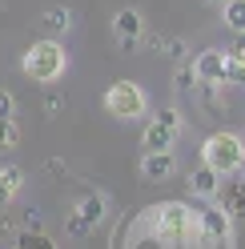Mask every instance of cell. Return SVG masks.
<instances>
[{
  "instance_id": "obj_1",
  "label": "cell",
  "mask_w": 245,
  "mask_h": 249,
  "mask_svg": "<svg viewBox=\"0 0 245 249\" xmlns=\"http://www.w3.org/2000/svg\"><path fill=\"white\" fill-rule=\"evenodd\" d=\"M20 69L33 76V81L52 85V81H60V72L69 69V56H65V49H60V40H56V36H49V40H36L33 49L24 53Z\"/></svg>"
},
{
  "instance_id": "obj_2",
  "label": "cell",
  "mask_w": 245,
  "mask_h": 249,
  "mask_svg": "<svg viewBox=\"0 0 245 249\" xmlns=\"http://www.w3.org/2000/svg\"><path fill=\"white\" fill-rule=\"evenodd\" d=\"M201 165H209L213 173H237V169L245 165V141L237 133H213L209 141L201 145Z\"/></svg>"
},
{
  "instance_id": "obj_3",
  "label": "cell",
  "mask_w": 245,
  "mask_h": 249,
  "mask_svg": "<svg viewBox=\"0 0 245 249\" xmlns=\"http://www.w3.org/2000/svg\"><path fill=\"white\" fill-rule=\"evenodd\" d=\"M105 108L117 117V121H137L149 113V97L137 81H113L105 89Z\"/></svg>"
},
{
  "instance_id": "obj_4",
  "label": "cell",
  "mask_w": 245,
  "mask_h": 249,
  "mask_svg": "<svg viewBox=\"0 0 245 249\" xmlns=\"http://www.w3.org/2000/svg\"><path fill=\"white\" fill-rule=\"evenodd\" d=\"M197 229V213H189V205H181V201H165L157 205V233L161 241H185L189 233Z\"/></svg>"
},
{
  "instance_id": "obj_5",
  "label": "cell",
  "mask_w": 245,
  "mask_h": 249,
  "mask_svg": "<svg viewBox=\"0 0 245 249\" xmlns=\"http://www.w3.org/2000/svg\"><path fill=\"white\" fill-rule=\"evenodd\" d=\"M177 129H181V113H177V108H161V113L145 124V137H141L145 153H149V149H173Z\"/></svg>"
},
{
  "instance_id": "obj_6",
  "label": "cell",
  "mask_w": 245,
  "mask_h": 249,
  "mask_svg": "<svg viewBox=\"0 0 245 249\" xmlns=\"http://www.w3.org/2000/svg\"><path fill=\"white\" fill-rule=\"evenodd\" d=\"M113 36L125 53H137L141 40H145V17L137 8H117L113 12Z\"/></svg>"
},
{
  "instance_id": "obj_7",
  "label": "cell",
  "mask_w": 245,
  "mask_h": 249,
  "mask_svg": "<svg viewBox=\"0 0 245 249\" xmlns=\"http://www.w3.org/2000/svg\"><path fill=\"white\" fill-rule=\"evenodd\" d=\"M101 221H105V197L88 193V197H81L76 213L69 217V233H72V237H88V233H93Z\"/></svg>"
},
{
  "instance_id": "obj_8",
  "label": "cell",
  "mask_w": 245,
  "mask_h": 249,
  "mask_svg": "<svg viewBox=\"0 0 245 249\" xmlns=\"http://www.w3.org/2000/svg\"><path fill=\"white\" fill-rule=\"evenodd\" d=\"M177 173V157H173V149H149L145 157H141V177L153 181V185H161V181H169Z\"/></svg>"
},
{
  "instance_id": "obj_9",
  "label": "cell",
  "mask_w": 245,
  "mask_h": 249,
  "mask_svg": "<svg viewBox=\"0 0 245 249\" xmlns=\"http://www.w3.org/2000/svg\"><path fill=\"white\" fill-rule=\"evenodd\" d=\"M193 76H197V85H221V76H225V49H205V53H197Z\"/></svg>"
},
{
  "instance_id": "obj_10",
  "label": "cell",
  "mask_w": 245,
  "mask_h": 249,
  "mask_svg": "<svg viewBox=\"0 0 245 249\" xmlns=\"http://www.w3.org/2000/svg\"><path fill=\"white\" fill-rule=\"evenodd\" d=\"M189 189H193V197L213 201V197L221 193V173H213L209 165H197L193 173H189Z\"/></svg>"
},
{
  "instance_id": "obj_11",
  "label": "cell",
  "mask_w": 245,
  "mask_h": 249,
  "mask_svg": "<svg viewBox=\"0 0 245 249\" xmlns=\"http://www.w3.org/2000/svg\"><path fill=\"white\" fill-rule=\"evenodd\" d=\"M197 229H201L209 241H225L229 237V213L225 209H201L197 213Z\"/></svg>"
},
{
  "instance_id": "obj_12",
  "label": "cell",
  "mask_w": 245,
  "mask_h": 249,
  "mask_svg": "<svg viewBox=\"0 0 245 249\" xmlns=\"http://www.w3.org/2000/svg\"><path fill=\"white\" fill-rule=\"evenodd\" d=\"M20 185H24V169H17V165H4V169H0V209L12 205V197L20 193Z\"/></svg>"
},
{
  "instance_id": "obj_13",
  "label": "cell",
  "mask_w": 245,
  "mask_h": 249,
  "mask_svg": "<svg viewBox=\"0 0 245 249\" xmlns=\"http://www.w3.org/2000/svg\"><path fill=\"white\" fill-rule=\"evenodd\" d=\"M225 213H229V221H233V217L241 221L245 217V181H233L225 189Z\"/></svg>"
},
{
  "instance_id": "obj_14",
  "label": "cell",
  "mask_w": 245,
  "mask_h": 249,
  "mask_svg": "<svg viewBox=\"0 0 245 249\" xmlns=\"http://www.w3.org/2000/svg\"><path fill=\"white\" fill-rule=\"evenodd\" d=\"M40 24L49 28L52 36H56V33H69V24H72V12H69V8H49V12L40 17Z\"/></svg>"
},
{
  "instance_id": "obj_15",
  "label": "cell",
  "mask_w": 245,
  "mask_h": 249,
  "mask_svg": "<svg viewBox=\"0 0 245 249\" xmlns=\"http://www.w3.org/2000/svg\"><path fill=\"white\" fill-rule=\"evenodd\" d=\"M20 145V124L17 117H0V149H17Z\"/></svg>"
},
{
  "instance_id": "obj_16",
  "label": "cell",
  "mask_w": 245,
  "mask_h": 249,
  "mask_svg": "<svg viewBox=\"0 0 245 249\" xmlns=\"http://www.w3.org/2000/svg\"><path fill=\"white\" fill-rule=\"evenodd\" d=\"M225 24L233 33H245V0H225Z\"/></svg>"
},
{
  "instance_id": "obj_17",
  "label": "cell",
  "mask_w": 245,
  "mask_h": 249,
  "mask_svg": "<svg viewBox=\"0 0 245 249\" xmlns=\"http://www.w3.org/2000/svg\"><path fill=\"white\" fill-rule=\"evenodd\" d=\"M17 249H56L49 237H44V233L40 229H33V233H24V237L17 241Z\"/></svg>"
},
{
  "instance_id": "obj_18",
  "label": "cell",
  "mask_w": 245,
  "mask_h": 249,
  "mask_svg": "<svg viewBox=\"0 0 245 249\" xmlns=\"http://www.w3.org/2000/svg\"><path fill=\"white\" fill-rule=\"evenodd\" d=\"M221 85H245V65H241V60H229V56H225V76H221Z\"/></svg>"
},
{
  "instance_id": "obj_19",
  "label": "cell",
  "mask_w": 245,
  "mask_h": 249,
  "mask_svg": "<svg viewBox=\"0 0 245 249\" xmlns=\"http://www.w3.org/2000/svg\"><path fill=\"white\" fill-rule=\"evenodd\" d=\"M0 117H17V97L8 89H0Z\"/></svg>"
},
{
  "instance_id": "obj_20",
  "label": "cell",
  "mask_w": 245,
  "mask_h": 249,
  "mask_svg": "<svg viewBox=\"0 0 245 249\" xmlns=\"http://www.w3.org/2000/svg\"><path fill=\"white\" fill-rule=\"evenodd\" d=\"M225 56H229V60H241V65H245V33H237V40L225 49Z\"/></svg>"
},
{
  "instance_id": "obj_21",
  "label": "cell",
  "mask_w": 245,
  "mask_h": 249,
  "mask_svg": "<svg viewBox=\"0 0 245 249\" xmlns=\"http://www.w3.org/2000/svg\"><path fill=\"white\" fill-rule=\"evenodd\" d=\"M165 56H173V60H181V56H185V40H165Z\"/></svg>"
},
{
  "instance_id": "obj_22",
  "label": "cell",
  "mask_w": 245,
  "mask_h": 249,
  "mask_svg": "<svg viewBox=\"0 0 245 249\" xmlns=\"http://www.w3.org/2000/svg\"><path fill=\"white\" fill-rule=\"evenodd\" d=\"M193 85H197L193 69H177V89H193Z\"/></svg>"
},
{
  "instance_id": "obj_23",
  "label": "cell",
  "mask_w": 245,
  "mask_h": 249,
  "mask_svg": "<svg viewBox=\"0 0 245 249\" xmlns=\"http://www.w3.org/2000/svg\"><path fill=\"white\" fill-rule=\"evenodd\" d=\"M205 4H217V8H221V4H225V0H205Z\"/></svg>"
}]
</instances>
